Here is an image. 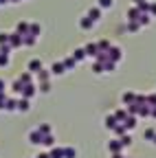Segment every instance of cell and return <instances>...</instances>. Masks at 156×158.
I'll return each mask as SVG.
<instances>
[{
	"label": "cell",
	"mask_w": 156,
	"mask_h": 158,
	"mask_svg": "<svg viewBox=\"0 0 156 158\" xmlns=\"http://www.w3.org/2000/svg\"><path fill=\"white\" fill-rule=\"evenodd\" d=\"M7 64V55H0V66H5Z\"/></svg>",
	"instance_id": "6da1fadb"
},
{
	"label": "cell",
	"mask_w": 156,
	"mask_h": 158,
	"mask_svg": "<svg viewBox=\"0 0 156 158\" xmlns=\"http://www.w3.org/2000/svg\"><path fill=\"white\" fill-rule=\"evenodd\" d=\"M2 88H5V84H2V81H0V90H2Z\"/></svg>",
	"instance_id": "7a4b0ae2"
}]
</instances>
